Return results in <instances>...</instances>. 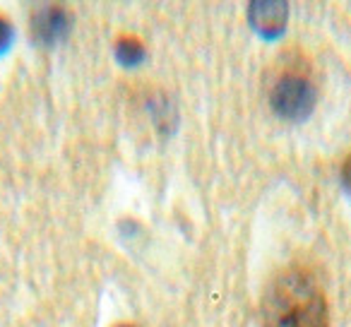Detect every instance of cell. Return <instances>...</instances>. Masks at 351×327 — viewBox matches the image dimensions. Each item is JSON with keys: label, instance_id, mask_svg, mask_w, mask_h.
<instances>
[{"label": "cell", "instance_id": "cell-1", "mask_svg": "<svg viewBox=\"0 0 351 327\" xmlns=\"http://www.w3.org/2000/svg\"><path fill=\"white\" fill-rule=\"evenodd\" d=\"M265 327H327V303L306 267H289L269 282L263 301Z\"/></svg>", "mask_w": 351, "mask_h": 327}, {"label": "cell", "instance_id": "cell-2", "mask_svg": "<svg viewBox=\"0 0 351 327\" xmlns=\"http://www.w3.org/2000/svg\"><path fill=\"white\" fill-rule=\"evenodd\" d=\"M269 104L287 121H303L315 106V82L311 77V65L301 56H287L282 68L274 73L269 89Z\"/></svg>", "mask_w": 351, "mask_h": 327}, {"label": "cell", "instance_id": "cell-3", "mask_svg": "<svg viewBox=\"0 0 351 327\" xmlns=\"http://www.w3.org/2000/svg\"><path fill=\"white\" fill-rule=\"evenodd\" d=\"M32 29L39 44H56L68 32V15L60 8H44L36 12Z\"/></svg>", "mask_w": 351, "mask_h": 327}, {"label": "cell", "instance_id": "cell-4", "mask_svg": "<svg viewBox=\"0 0 351 327\" xmlns=\"http://www.w3.org/2000/svg\"><path fill=\"white\" fill-rule=\"evenodd\" d=\"M287 22V5L284 3H253L250 5V25L265 36L279 34Z\"/></svg>", "mask_w": 351, "mask_h": 327}, {"label": "cell", "instance_id": "cell-5", "mask_svg": "<svg viewBox=\"0 0 351 327\" xmlns=\"http://www.w3.org/2000/svg\"><path fill=\"white\" fill-rule=\"evenodd\" d=\"M116 53H118V60L121 63H125V65H135L137 60L142 58V44L135 39V36H123L121 41H118V46H116Z\"/></svg>", "mask_w": 351, "mask_h": 327}, {"label": "cell", "instance_id": "cell-6", "mask_svg": "<svg viewBox=\"0 0 351 327\" xmlns=\"http://www.w3.org/2000/svg\"><path fill=\"white\" fill-rule=\"evenodd\" d=\"M10 39H12V27H10V22L0 17V51H3L8 44H10Z\"/></svg>", "mask_w": 351, "mask_h": 327}, {"label": "cell", "instance_id": "cell-7", "mask_svg": "<svg viewBox=\"0 0 351 327\" xmlns=\"http://www.w3.org/2000/svg\"><path fill=\"white\" fill-rule=\"evenodd\" d=\"M341 183H344L346 193L351 195V156L344 161V167H341Z\"/></svg>", "mask_w": 351, "mask_h": 327}, {"label": "cell", "instance_id": "cell-8", "mask_svg": "<svg viewBox=\"0 0 351 327\" xmlns=\"http://www.w3.org/2000/svg\"><path fill=\"white\" fill-rule=\"evenodd\" d=\"M118 327H132V325H118Z\"/></svg>", "mask_w": 351, "mask_h": 327}]
</instances>
